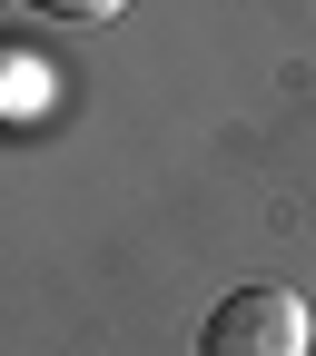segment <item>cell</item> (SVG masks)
Here are the masks:
<instances>
[{
  "label": "cell",
  "mask_w": 316,
  "mask_h": 356,
  "mask_svg": "<svg viewBox=\"0 0 316 356\" xmlns=\"http://www.w3.org/2000/svg\"><path fill=\"white\" fill-rule=\"evenodd\" d=\"M316 346V317L297 287H228L198 327V356H306Z\"/></svg>",
  "instance_id": "cell-1"
}]
</instances>
